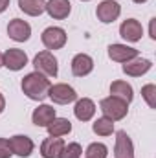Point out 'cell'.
<instances>
[{
  "label": "cell",
  "mask_w": 156,
  "mask_h": 158,
  "mask_svg": "<svg viewBox=\"0 0 156 158\" xmlns=\"http://www.w3.org/2000/svg\"><path fill=\"white\" fill-rule=\"evenodd\" d=\"M114 155L116 158H134V145L130 136L125 131L116 132V145H114Z\"/></svg>",
  "instance_id": "11"
},
{
  "label": "cell",
  "mask_w": 156,
  "mask_h": 158,
  "mask_svg": "<svg viewBox=\"0 0 156 158\" xmlns=\"http://www.w3.org/2000/svg\"><path fill=\"white\" fill-rule=\"evenodd\" d=\"M11 156H13V151H11L9 140L0 138V158H11Z\"/></svg>",
  "instance_id": "26"
},
{
  "label": "cell",
  "mask_w": 156,
  "mask_h": 158,
  "mask_svg": "<svg viewBox=\"0 0 156 158\" xmlns=\"http://www.w3.org/2000/svg\"><path fill=\"white\" fill-rule=\"evenodd\" d=\"M9 7V0H0V13H4Z\"/></svg>",
  "instance_id": "28"
},
{
  "label": "cell",
  "mask_w": 156,
  "mask_h": 158,
  "mask_svg": "<svg viewBox=\"0 0 156 158\" xmlns=\"http://www.w3.org/2000/svg\"><path fill=\"white\" fill-rule=\"evenodd\" d=\"M0 66H4V64H2V53H0Z\"/></svg>",
  "instance_id": "31"
},
{
  "label": "cell",
  "mask_w": 156,
  "mask_h": 158,
  "mask_svg": "<svg viewBox=\"0 0 156 158\" xmlns=\"http://www.w3.org/2000/svg\"><path fill=\"white\" fill-rule=\"evenodd\" d=\"M63 147H64V140L63 138L50 136V138L42 140V143H40V155H42V158H59Z\"/></svg>",
  "instance_id": "16"
},
{
  "label": "cell",
  "mask_w": 156,
  "mask_h": 158,
  "mask_svg": "<svg viewBox=\"0 0 156 158\" xmlns=\"http://www.w3.org/2000/svg\"><path fill=\"white\" fill-rule=\"evenodd\" d=\"M48 129V134L50 136H55V138H61V136H64V134H70L72 132V123H70V119L66 118H55L51 119V123L46 127Z\"/></svg>",
  "instance_id": "19"
},
{
  "label": "cell",
  "mask_w": 156,
  "mask_h": 158,
  "mask_svg": "<svg viewBox=\"0 0 156 158\" xmlns=\"http://www.w3.org/2000/svg\"><path fill=\"white\" fill-rule=\"evenodd\" d=\"M99 109H101L105 118L112 119V121H119L127 116L129 103H125L123 99H119L116 96H109V98H103L99 101Z\"/></svg>",
  "instance_id": "2"
},
{
  "label": "cell",
  "mask_w": 156,
  "mask_h": 158,
  "mask_svg": "<svg viewBox=\"0 0 156 158\" xmlns=\"http://www.w3.org/2000/svg\"><path fill=\"white\" fill-rule=\"evenodd\" d=\"M48 96H50V99H51L53 103H57V105H68V103H72V101L77 99L76 90H74L70 85H66V83L51 85L50 90H48Z\"/></svg>",
  "instance_id": "4"
},
{
  "label": "cell",
  "mask_w": 156,
  "mask_h": 158,
  "mask_svg": "<svg viewBox=\"0 0 156 158\" xmlns=\"http://www.w3.org/2000/svg\"><path fill=\"white\" fill-rule=\"evenodd\" d=\"M94 70V59L86 53H77L72 59V74L76 77H84Z\"/></svg>",
  "instance_id": "15"
},
{
  "label": "cell",
  "mask_w": 156,
  "mask_h": 158,
  "mask_svg": "<svg viewBox=\"0 0 156 158\" xmlns=\"http://www.w3.org/2000/svg\"><path fill=\"white\" fill-rule=\"evenodd\" d=\"M153 68V63L149 59H142V57H136L129 63L123 64V74L130 76V77H142L143 74H147L149 70Z\"/></svg>",
  "instance_id": "14"
},
{
  "label": "cell",
  "mask_w": 156,
  "mask_h": 158,
  "mask_svg": "<svg viewBox=\"0 0 156 158\" xmlns=\"http://www.w3.org/2000/svg\"><path fill=\"white\" fill-rule=\"evenodd\" d=\"M110 96H116L119 99H123L125 103H130L132 98H134V92H132V86L127 81H114L110 85Z\"/></svg>",
  "instance_id": "20"
},
{
  "label": "cell",
  "mask_w": 156,
  "mask_h": 158,
  "mask_svg": "<svg viewBox=\"0 0 156 158\" xmlns=\"http://www.w3.org/2000/svg\"><path fill=\"white\" fill-rule=\"evenodd\" d=\"M109 57L116 63H129L138 57V50L130 48L127 44H110L109 46Z\"/></svg>",
  "instance_id": "13"
},
{
  "label": "cell",
  "mask_w": 156,
  "mask_h": 158,
  "mask_svg": "<svg viewBox=\"0 0 156 158\" xmlns=\"http://www.w3.org/2000/svg\"><path fill=\"white\" fill-rule=\"evenodd\" d=\"M4 109H6V98L0 94V114L4 112Z\"/></svg>",
  "instance_id": "29"
},
{
  "label": "cell",
  "mask_w": 156,
  "mask_h": 158,
  "mask_svg": "<svg viewBox=\"0 0 156 158\" xmlns=\"http://www.w3.org/2000/svg\"><path fill=\"white\" fill-rule=\"evenodd\" d=\"M132 2H134V4H145L147 0H132Z\"/></svg>",
  "instance_id": "30"
},
{
  "label": "cell",
  "mask_w": 156,
  "mask_h": 158,
  "mask_svg": "<svg viewBox=\"0 0 156 158\" xmlns=\"http://www.w3.org/2000/svg\"><path fill=\"white\" fill-rule=\"evenodd\" d=\"M92 131L97 134V136H110L114 132V121L109 118H97L92 125Z\"/></svg>",
  "instance_id": "22"
},
{
  "label": "cell",
  "mask_w": 156,
  "mask_h": 158,
  "mask_svg": "<svg viewBox=\"0 0 156 158\" xmlns=\"http://www.w3.org/2000/svg\"><path fill=\"white\" fill-rule=\"evenodd\" d=\"M74 114H76V118L79 121H90L96 114V103L90 98H81V99L76 101Z\"/></svg>",
  "instance_id": "17"
},
{
  "label": "cell",
  "mask_w": 156,
  "mask_h": 158,
  "mask_svg": "<svg viewBox=\"0 0 156 158\" xmlns=\"http://www.w3.org/2000/svg\"><path fill=\"white\" fill-rule=\"evenodd\" d=\"M66 31L63 28H57V26H50L42 31L40 40L42 44L46 46V50H61L64 44H66Z\"/></svg>",
  "instance_id": "5"
},
{
  "label": "cell",
  "mask_w": 156,
  "mask_h": 158,
  "mask_svg": "<svg viewBox=\"0 0 156 158\" xmlns=\"http://www.w3.org/2000/svg\"><path fill=\"white\" fill-rule=\"evenodd\" d=\"M96 15H97V19L103 24H110V22H114L117 17L121 15V6L117 4L116 0H103L97 6Z\"/></svg>",
  "instance_id": "7"
},
{
  "label": "cell",
  "mask_w": 156,
  "mask_h": 158,
  "mask_svg": "<svg viewBox=\"0 0 156 158\" xmlns=\"http://www.w3.org/2000/svg\"><path fill=\"white\" fill-rule=\"evenodd\" d=\"M119 35L127 42H138L142 39V35H143V28H142V24L136 19H127L119 26Z\"/></svg>",
  "instance_id": "10"
},
{
  "label": "cell",
  "mask_w": 156,
  "mask_h": 158,
  "mask_svg": "<svg viewBox=\"0 0 156 158\" xmlns=\"http://www.w3.org/2000/svg\"><path fill=\"white\" fill-rule=\"evenodd\" d=\"M33 66H35V72L42 74L44 77H55L57 72H59L57 59H55V55H53L50 50L39 52V53L33 57Z\"/></svg>",
  "instance_id": "3"
},
{
  "label": "cell",
  "mask_w": 156,
  "mask_h": 158,
  "mask_svg": "<svg viewBox=\"0 0 156 158\" xmlns=\"http://www.w3.org/2000/svg\"><path fill=\"white\" fill-rule=\"evenodd\" d=\"M18 7L30 17H39L44 13L46 0H18Z\"/></svg>",
  "instance_id": "21"
},
{
  "label": "cell",
  "mask_w": 156,
  "mask_h": 158,
  "mask_svg": "<svg viewBox=\"0 0 156 158\" xmlns=\"http://www.w3.org/2000/svg\"><path fill=\"white\" fill-rule=\"evenodd\" d=\"M9 145H11L13 155H17L20 158H28L35 149L33 140L30 136H24V134H15L13 138H9Z\"/></svg>",
  "instance_id": "8"
},
{
  "label": "cell",
  "mask_w": 156,
  "mask_h": 158,
  "mask_svg": "<svg viewBox=\"0 0 156 158\" xmlns=\"http://www.w3.org/2000/svg\"><path fill=\"white\" fill-rule=\"evenodd\" d=\"M83 2H88V0H83Z\"/></svg>",
  "instance_id": "32"
},
{
  "label": "cell",
  "mask_w": 156,
  "mask_h": 158,
  "mask_svg": "<svg viewBox=\"0 0 156 158\" xmlns=\"http://www.w3.org/2000/svg\"><path fill=\"white\" fill-rule=\"evenodd\" d=\"M2 64L7 68V70H13V72H18L22 70L26 64H28V55L18 50V48H9L6 50V53L2 55Z\"/></svg>",
  "instance_id": "6"
},
{
  "label": "cell",
  "mask_w": 156,
  "mask_h": 158,
  "mask_svg": "<svg viewBox=\"0 0 156 158\" xmlns=\"http://www.w3.org/2000/svg\"><path fill=\"white\" fill-rule=\"evenodd\" d=\"M81 155H83V147L77 142H72V143H64L59 158H81Z\"/></svg>",
  "instance_id": "24"
},
{
  "label": "cell",
  "mask_w": 156,
  "mask_h": 158,
  "mask_svg": "<svg viewBox=\"0 0 156 158\" xmlns=\"http://www.w3.org/2000/svg\"><path fill=\"white\" fill-rule=\"evenodd\" d=\"M50 86H51L50 79L44 77L39 72H31V74L24 76V77H22V83H20L22 92H24L30 99H33V101H42V99L48 96Z\"/></svg>",
  "instance_id": "1"
},
{
  "label": "cell",
  "mask_w": 156,
  "mask_h": 158,
  "mask_svg": "<svg viewBox=\"0 0 156 158\" xmlns=\"http://www.w3.org/2000/svg\"><path fill=\"white\" fill-rule=\"evenodd\" d=\"M7 35L17 42H26L31 35V26L22 19H13L7 24Z\"/></svg>",
  "instance_id": "9"
},
{
  "label": "cell",
  "mask_w": 156,
  "mask_h": 158,
  "mask_svg": "<svg viewBox=\"0 0 156 158\" xmlns=\"http://www.w3.org/2000/svg\"><path fill=\"white\" fill-rule=\"evenodd\" d=\"M107 155H109L107 145L105 143H99V142L90 143L86 147V151H84V156L86 158H107Z\"/></svg>",
  "instance_id": "23"
},
{
  "label": "cell",
  "mask_w": 156,
  "mask_h": 158,
  "mask_svg": "<svg viewBox=\"0 0 156 158\" xmlns=\"http://www.w3.org/2000/svg\"><path fill=\"white\" fill-rule=\"evenodd\" d=\"M154 24H156V19H154V17H153V19H151V22H149V35H151V39H153V40H156Z\"/></svg>",
  "instance_id": "27"
},
{
  "label": "cell",
  "mask_w": 156,
  "mask_h": 158,
  "mask_svg": "<svg viewBox=\"0 0 156 158\" xmlns=\"http://www.w3.org/2000/svg\"><path fill=\"white\" fill-rule=\"evenodd\" d=\"M44 11L51 19L63 20V19H68V15L72 11V4H70V0H48Z\"/></svg>",
  "instance_id": "12"
},
{
  "label": "cell",
  "mask_w": 156,
  "mask_h": 158,
  "mask_svg": "<svg viewBox=\"0 0 156 158\" xmlns=\"http://www.w3.org/2000/svg\"><path fill=\"white\" fill-rule=\"evenodd\" d=\"M53 118H55V109L51 105H39L31 114V121L37 127H48Z\"/></svg>",
  "instance_id": "18"
},
{
  "label": "cell",
  "mask_w": 156,
  "mask_h": 158,
  "mask_svg": "<svg viewBox=\"0 0 156 158\" xmlns=\"http://www.w3.org/2000/svg\"><path fill=\"white\" fill-rule=\"evenodd\" d=\"M142 98L145 99L149 109H156V85L149 83V85L142 86Z\"/></svg>",
  "instance_id": "25"
}]
</instances>
